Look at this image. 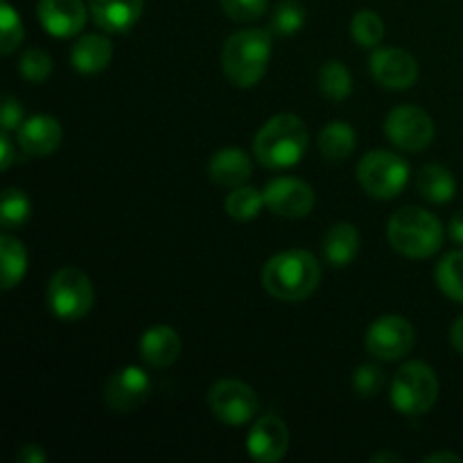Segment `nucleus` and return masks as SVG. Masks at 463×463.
<instances>
[{"label":"nucleus","instance_id":"e433bc0d","mask_svg":"<svg viewBox=\"0 0 463 463\" xmlns=\"http://www.w3.org/2000/svg\"><path fill=\"white\" fill-rule=\"evenodd\" d=\"M16 461L18 463H45L48 461V457H45V452L41 450V446H36V443H25V446H21V450L16 452Z\"/></svg>","mask_w":463,"mask_h":463},{"label":"nucleus","instance_id":"a211bd4d","mask_svg":"<svg viewBox=\"0 0 463 463\" xmlns=\"http://www.w3.org/2000/svg\"><path fill=\"white\" fill-rule=\"evenodd\" d=\"M140 357L154 369H165L179 360L184 344H181L179 333L170 326H152L145 330L138 342Z\"/></svg>","mask_w":463,"mask_h":463},{"label":"nucleus","instance_id":"393cba45","mask_svg":"<svg viewBox=\"0 0 463 463\" xmlns=\"http://www.w3.org/2000/svg\"><path fill=\"white\" fill-rule=\"evenodd\" d=\"M319 90L324 98L333 99V102L346 99L353 93V75L346 63L337 61V59L326 61L319 68Z\"/></svg>","mask_w":463,"mask_h":463},{"label":"nucleus","instance_id":"dca6fc26","mask_svg":"<svg viewBox=\"0 0 463 463\" xmlns=\"http://www.w3.org/2000/svg\"><path fill=\"white\" fill-rule=\"evenodd\" d=\"M63 129L57 118L48 113H36L23 120L18 127V147L27 156H48L61 145Z\"/></svg>","mask_w":463,"mask_h":463},{"label":"nucleus","instance_id":"5701e85b","mask_svg":"<svg viewBox=\"0 0 463 463\" xmlns=\"http://www.w3.org/2000/svg\"><path fill=\"white\" fill-rule=\"evenodd\" d=\"M0 262H3V265H0V271H3L0 288H3L5 292H9V289L21 285V280L25 279V271H27L25 244L9 233L0 235Z\"/></svg>","mask_w":463,"mask_h":463},{"label":"nucleus","instance_id":"58836bf2","mask_svg":"<svg viewBox=\"0 0 463 463\" xmlns=\"http://www.w3.org/2000/svg\"><path fill=\"white\" fill-rule=\"evenodd\" d=\"M450 238L455 240L457 244H463V211L455 213L450 220Z\"/></svg>","mask_w":463,"mask_h":463},{"label":"nucleus","instance_id":"4c0bfd02","mask_svg":"<svg viewBox=\"0 0 463 463\" xmlns=\"http://www.w3.org/2000/svg\"><path fill=\"white\" fill-rule=\"evenodd\" d=\"M450 342H452V346H455V351H459L463 355V317H459V319L452 324Z\"/></svg>","mask_w":463,"mask_h":463},{"label":"nucleus","instance_id":"c9c22d12","mask_svg":"<svg viewBox=\"0 0 463 463\" xmlns=\"http://www.w3.org/2000/svg\"><path fill=\"white\" fill-rule=\"evenodd\" d=\"M14 161H16V149L9 138V131H3L0 134V170H9Z\"/></svg>","mask_w":463,"mask_h":463},{"label":"nucleus","instance_id":"39448f33","mask_svg":"<svg viewBox=\"0 0 463 463\" xmlns=\"http://www.w3.org/2000/svg\"><path fill=\"white\" fill-rule=\"evenodd\" d=\"M437 371L425 362H407L398 369L392 383V405L398 414L423 416L437 405Z\"/></svg>","mask_w":463,"mask_h":463},{"label":"nucleus","instance_id":"1a4fd4ad","mask_svg":"<svg viewBox=\"0 0 463 463\" xmlns=\"http://www.w3.org/2000/svg\"><path fill=\"white\" fill-rule=\"evenodd\" d=\"M211 414L224 425H247L258 411V396L242 380H220L208 392Z\"/></svg>","mask_w":463,"mask_h":463},{"label":"nucleus","instance_id":"6ab92c4d","mask_svg":"<svg viewBox=\"0 0 463 463\" xmlns=\"http://www.w3.org/2000/svg\"><path fill=\"white\" fill-rule=\"evenodd\" d=\"M208 175H211L213 184L224 185V188H238V185L247 184L251 176V158L242 149L224 147L211 156Z\"/></svg>","mask_w":463,"mask_h":463},{"label":"nucleus","instance_id":"f03ea898","mask_svg":"<svg viewBox=\"0 0 463 463\" xmlns=\"http://www.w3.org/2000/svg\"><path fill=\"white\" fill-rule=\"evenodd\" d=\"M307 143L310 131L301 118L294 113H276L258 129L253 138V156L262 167L288 170L301 161Z\"/></svg>","mask_w":463,"mask_h":463},{"label":"nucleus","instance_id":"f257e3e1","mask_svg":"<svg viewBox=\"0 0 463 463\" xmlns=\"http://www.w3.org/2000/svg\"><path fill=\"white\" fill-rule=\"evenodd\" d=\"M319 280V260L315 253L306 251V249H288V251L276 253L262 267V288L276 301H303L315 294Z\"/></svg>","mask_w":463,"mask_h":463},{"label":"nucleus","instance_id":"2eb2a0df","mask_svg":"<svg viewBox=\"0 0 463 463\" xmlns=\"http://www.w3.org/2000/svg\"><path fill=\"white\" fill-rule=\"evenodd\" d=\"M36 16L41 27L54 39H71L80 34L89 18V9L81 0H39Z\"/></svg>","mask_w":463,"mask_h":463},{"label":"nucleus","instance_id":"7ed1b4c3","mask_svg":"<svg viewBox=\"0 0 463 463\" xmlns=\"http://www.w3.org/2000/svg\"><path fill=\"white\" fill-rule=\"evenodd\" d=\"M271 59V32L253 27L240 30L226 39L222 50V68L238 89H251L265 77Z\"/></svg>","mask_w":463,"mask_h":463},{"label":"nucleus","instance_id":"c756f323","mask_svg":"<svg viewBox=\"0 0 463 463\" xmlns=\"http://www.w3.org/2000/svg\"><path fill=\"white\" fill-rule=\"evenodd\" d=\"M351 34L360 48H378L384 36V23L371 9H360L351 21Z\"/></svg>","mask_w":463,"mask_h":463},{"label":"nucleus","instance_id":"72a5a7b5","mask_svg":"<svg viewBox=\"0 0 463 463\" xmlns=\"http://www.w3.org/2000/svg\"><path fill=\"white\" fill-rule=\"evenodd\" d=\"M383 383L384 375L375 364H362L353 373V389L360 398H373L383 387Z\"/></svg>","mask_w":463,"mask_h":463},{"label":"nucleus","instance_id":"473e14b6","mask_svg":"<svg viewBox=\"0 0 463 463\" xmlns=\"http://www.w3.org/2000/svg\"><path fill=\"white\" fill-rule=\"evenodd\" d=\"M222 9L231 21L249 23L260 18L269 7V0H220Z\"/></svg>","mask_w":463,"mask_h":463},{"label":"nucleus","instance_id":"aec40b11","mask_svg":"<svg viewBox=\"0 0 463 463\" xmlns=\"http://www.w3.org/2000/svg\"><path fill=\"white\" fill-rule=\"evenodd\" d=\"M113 59V45L102 34H84L71 48V63L81 75H98L107 71Z\"/></svg>","mask_w":463,"mask_h":463},{"label":"nucleus","instance_id":"2f4dec72","mask_svg":"<svg viewBox=\"0 0 463 463\" xmlns=\"http://www.w3.org/2000/svg\"><path fill=\"white\" fill-rule=\"evenodd\" d=\"M18 71H21L23 80L32 81V84H43L52 75V59L45 50L27 48L18 59Z\"/></svg>","mask_w":463,"mask_h":463},{"label":"nucleus","instance_id":"9b49d317","mask_svg":"<svg viewBox=\"0 0 463 463\" xmlns=\"http://www.w3.org/2000/svg\"><path fill=\"white\" fill-rule=\"evenodd\" d=\"M262 193H265V206L285 220H301L315 208V190L297 176H276Z\"/></svg>","mask_w":463,"mask_h":463},{"label":"nucleus","instance_id":"bb28decb","mask_svg":"<svg viewBox=\"0 0 463 463\" xmlns=\"http://www.w3.org/2000/svg\"><path fill=\"white\" fill-rule=\"evenodd\" d=\"M226 215L238 222H251L260 215L265 208V193L251 188V185H238L233 193L226 197Z\"/></svg>","mask_w":463,"mask_h":463},{"label":"nucleus","instance_id":"9d476101","mask_svg":"<svg viewBox=\"0 0 463 463\" xmlns=\"http://www.w3.org/2000/svg\"><path fill=\"white\" fill-rule=\"evenodd\" d=\"M414 326L405 317L398 315H384L380 319H375L369 326L364 337V346L369 351V355L383 362H393L410 355V351L414 348Z\"/></svg>","mask_w":463,"mask_h":463},{"label":"nucleus","instance_id":"a19ab883","mask_svg":"<svg viewBox=\"0 0 463 463\" xmlns=\"http://www.w3.org/2000/svg\"><path fill=\"white\" fill-rule=\"evenodd\" d=\"M402 457L393 455V452H378V455L371 457V463H401Z\"/></svg>","mask_w":463,"mask_h":463},{"label":"nucleus","instance_id":"f3484780","mask_svg":"<svg viewBox=\"0 0 463 463\" xmlns=\"http://www.w3.org/2000/svg\"><path fill=\"white\" fill-rule=\"evenodd\" d=\"M145 0H89L95 25L109 34H125L138 23Z\"/></svg>","mask_w":463,"mask_h":463},{"label":"nucleus","instance_id":"0eeeda50","mask_svg":"<svg viewBox=\"0 0 463 463\" xmlns=\"http://www.w3.org/2000/svg\"><path fill=\"white\" fill-rule=\"evenodd\" d=\"M48 307L59 321H80L93 310L95 289L89 276L77 267H61L48 283Z\"/></svg>","mask_w":463,"mask_h":463},{"label":"nucleus","instance_id":"cd10ccee","mask_svg":"<svg viewBox=\"0 0 463 463\" xmlns=\"http://www.w3.org/2000/svg\"><path fill=\"white\" fill-rule=\"evenodd\" d=\"M306 25V7L298 0H280L271 12L269 32L276 36H294Z\"/></svg>","mask_w":463,"mask_h":463},{"label":"nucleus","instance_id":"ea45409f","mask_svg":"<svg viewBox=\"0 0 463 463\" xmlns=\"http://www.w3.org/2000/svg\"><path fill=\"white\" fill-rule=\"evenodd\" d=\"M461 463L463 459L459 455H455V452H432V455H428L423 459V463Z\"/></svg>","mask_w":463,"mask_h":463},{"label":"nucleus","instance_id":"f704fd0d","mask_svg":"<svg viewBox=\"0 0 463 463\" xmlns=\"http://www.w3.org/2000/svg\"><path fill=\"white\" fill-rule=\"evenodd\" d=\"M23 107L18 104L16 98L12 95H5L3 99V116H0V125H3V131H18V127L23 125Z\"/></svg>","mask_w":463,"mask_h":463},{"label":"nucleus","instance_id":"412c9836","mask_svg":"<svg viewBox=\"0 0 463 463\" xmlns=\"http://www.w3.org/2000/svg\"><path fill=\"white\" fill-rule=\"evenodd\" d=\"M360 253V233L351 222H337L324 238V256L330 267H348Z\"/></svg>","mask_w":463,"mask_h":463},{"label":"nucleus","instance_id":"423d86ee","mask_svg":"<svg viewBox=\"0 0 463 463\" xmlns=\"http://www.w3.org/2000/svg\"><path fill=\"white\" fill-rule=\"evenodd\" d=\"M410 163L387 149H373L357 163V184L369 197L393 199L410 184Z\"/></svg>","mask_w":463,"mask_h":463},{"label":"nucleus","instance_id":"f8f14e48","mask_svg":"<svg viewBox=\"0 0 463 463\" xmlns=\"http://www.w3.org/2000/svg\"><path fill=\"white\" fill-rule=\"evenodd\" d=\"M369 68L373 80L389 90H407L419 80V61L402 48H373Z\"/></svg>","mask_w":463,"mask_h":463},{"label":"nucleus","instance_id":"4468645a","mask_svg":"<svg viewBox=\"0 0 463 463\" xmlns=\"http://www.w3.org/2000/svg\"><path fill=\"white\" fill-rule=\"evenodd\" d=\"M289 450V430L276 414L260 416L247 434V452L258 463H279Z\"/></svg>","mask_w":463,"mask_h":463},{"label":"nucleus","instance_id":"4be33fe9","mask_svg":"<svg viewBox=\"0 0 463 463\" xmlns=\"http://www.w3.org/2000/svg\"><path fill=\"white\" fill-rule=\"evenodd\" d=\"M416 188H419L420 197L428 199V202L448 203L455 199L457 181L448 167L439 165V163H430V165H423L419 170Z\"/></svg>","mask_w":463,"mask_h":463},{"label":"nucleus","instance_id":"b1692460","mask_svg":"<svg viewBox=\"0 0 463 463\" xmlns=\"http://www.w3.org/2000/svg\"><path fill=\"white\" fill-rule=\"evenodd\" d=\"M355 129L342 120L328 122L319 131V138H317L321 156L328 158V161H344V158H348L355 152Z\"/></svg>","mask_w":463,"mask_h":463},{"label":"nucleus","instance_id":"ddd939ff","mask_svg":"<svg viewBox=\"0 0 463 463\" xmlns=\"http://www.w3.org/2000/svg\"><path fill=\"white\" fill-rule=\"evenodd\" d=\"M152 392V380L140 366H125L111 373L104 384V402L118 414L136 411Z\"/></svg>","mask_w":463,"mask_h":463},{"label":"nucleus","instance_id":"c85d7f7f","mask_svg":"<svg viewBox=\"0 0 463 463\" xmlns=\"http://www.w3.org/2000/svg\"><path fill=\"white\" fill-rule=\"evenodd\" d=\"M32 202L21 188H7L3 193V203H0V224L5 231L18 229L30 220Z\"/></svg>","mask_w":463,"mask_h":463},{"label":"nucleus","instance_id":"7c9ffc66","mask_svg":"<svg viewBox=\"0 0 463 463\" xmlns=\"http://www.w3.org/2000/svg\"><path fill=\"white\" fill-rule=\"evenodd\" d=\"M23 41V21L16 9L5 0L0 5V52L3 57L16 52V48Z\"/></svg>","mask_w":463,"mask_h":463},{"label":"nucleus","instance_id":"20e7f679","mask_svg":"<svg viewBox=\"0 0 463 463\" xmlns=\"http://www.w3.org/2000/svg\"><path fill=\"white\" fill-rule=\"evenodd\" d=\"M443 224L434 213L425 208L405 206L392 215L387 224V240L405 258L425 260L443 247Z\"/></svg>","mask_w":463,"mask_h":463},{"label":"nucleus","instance_id":"6e6552de","mask_svg":"<svg viewBox=\"0 0 463 463\" xmlns=\"http://www.w3.org/2000/svg\"><path fill=\"white\" fill-rule=\"evenodd\" d=\"M434 134L437 127L430 113L414 104H398L384 118V136L402 152H423L432 145Z\"/></svg>","mask_w":463,"mask_h":463},{"label":"nucleus","instance_id":"a878e982","mask_svg":"<svg viewBox=\"0 0 463 463\" xmlns=\"http://www.w3.org/2000/svg\"><path fill=\"white\" fill-rule=\"evenodd\" d=\"M434 280L448 298L463 303V251L446 253L437 265Z\"/></svg>","mask_w":463,"mask_h":463}]
</instances>
